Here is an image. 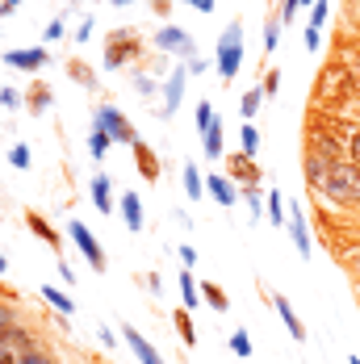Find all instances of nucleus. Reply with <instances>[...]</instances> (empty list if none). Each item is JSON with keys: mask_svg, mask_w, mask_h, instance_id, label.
I'll return each instance as SVG.
<instances>
[{"mask_svg": "<svg viewBox=\"0 0 360 364\" xmlns=\"http://www.w3.org/2000/svg\"><path fill=\"white\" fill-rule=\"evenodd\" d=\"M109 4H117V9H126V4H130V0H109Z\"/></svg>", "mask_w": 360, "mask_h": 364, "instance_id": "obj_56", "label": "nucleus"}, {"mask_svg": "<svg viewBox=\"0 0 360 364\" xmlns=\"http://www.w3.org/2000/svg\"><path fill=\"white\" fill-rule=\"evenodd\" d=\"M260 105H264V88H248V92H243V101H239L243 122H252L255 113H260Z\"/></svg>", "mask_w": 360, "mask_h": 364, "instance_id": "obj_31", "label": "nucleus"}, {"mask_svg": "<svg viewBox=\"0 0 360 364\" xmlns=\"http://www.w3.org/2000/svg\"><path fill=\"white\" fill-rule=\"evenodd\" d=\"M264 214H268L272 226H285V193H277V188H272V193L264 197Z\"/></svg>", "mask_w": 360, "mask_h": 364, "instance_id": "obj_28", "label": "nucleus"}, {"mask_svg": "<svg viewBox=\"0 0 360 364\" xmlns=\"http://www.w3.org/2000/svg\"><path fill=\"white\" fill-rule=\"evenodd\" d=\"M180 301H184V310L201 306V285L193 281V272H189V268H180Z\"/></svg>", "mask_w": 360, "mask_h": 364, "instance_id": "obj_23", "label": "nucleus"}, {"mask_svg": "<svg viewBox=\"0 0 360 364\" xmlns=\"http://www.w3.org/2000/svg\"><path fill=\"white\" fill-rule=\"evenodd\" d=\"M42 301H46L55 314H72V310H75V301L63 289H55V285H42Z\"/></svg>", "mask_w": 360, "mask_h": 364, "instance_id": "obj_25", "label": "nucleus"}, {"mask_svg": "<svg viewBox=\"0 0 360 364\" xmlns=\"http://www.w3.org/2000/svg\"><path fill=\"white\" fill-rule=\"evenodd\" d=\"M97 339H101L105 348H117V335H113V331H109V327H97Z\"/></svg>", "mask_w": 360, "mask_h": 364, "instance_id": "obj_48", "label": "nucleus"}, {"mask_svg": "<svg viewBox=\"0 0 360 364\" xmlns=\"http://www.w3.org/2000/svg\"><path fill=\"white\" fill-rule=\"evenodd\" d=\"M4 272H9V259H4V255H0V277H4Z\"/></svg>", "mask_w": 360, "mask_h": 364, "instance_id": "obj_55", "label": "nucleus"}, {"mask_svg": "<svg viewBox=\"0 0 360 364\" xmlns=\"http://www.w3.org/2000/svg\"><path fill=\"white\" fill-rule=\"evenodd\" d=\"M231 352H235L239 360H248V356H252V335H248V331H235V335H231Z\"/></svg>", "mask_w": 360, "mask_h": 364, "instance_id": "obj_36", "label": "nucleus"}, {"mask_svg": "<svg viewBox=\"0 0 360 364\" xmlns=\"http://www.w3.org/2000/svg\"><path fill=\"white\" fill-rule=\"evenodd\" d=\"M92 126H97V130H105L109 139H113V143H122V146H134V143H139L134 122L117 109V105H109V101H101V105L92 109Z\"/></svg>", "mask_w": 360, "mask_h": 364, "instance_id": "obj_3", "label": "nucleus"}, {"mask_svg": "<svg viewBox=\"0 0 360 364\" xmlns=\"http://www.w3.org/2000/svg\"><path fill=\"white\" fill-rule=\"evenodd\" d=\"M239 68H243V21L235 17V21L222 30V38H218L214 72L222 75V84H231V80L239 75Z\"/></svg>", "mask_w": 360, "mask_h": 364, "instance_id": "obj_2", "label": "nucleus"}, {"mask_svg": "<svg viewBox=\"0 0 360 364\" xmlns=\"http://www.w3.org/2000/svg\"><path fill=\"white\" fill-rule=\"evenodd\" d=\"M155 50L159 55H176L180 63H193L197 59V42L189 38V30H180V26H164L155 34Z\"/></svg>", "mask_w": 360, "mask_h": 364, "instance_id": "obj_6", "label": "nucleus"}, {"mask_svg": "<svg viewBox=\"0 0 360 364\" xmlns=\"http://www.w3.org/2000/svg\"><path fill=\"white\" fill-rule=\"evenodd\" d=\"M327 13H331V4H327V0H319V4H314V9H310V30H323Z\"/></svg>", "mask_w": 360, "mask_h": 364, "instance_id": "obj_41", "label": "nucleus"}, {"mask_svg": "<svg viewBox=\"0 0 360 364\" xmlns=\"http://www.w3.org/2000/svg\"><path fill=\"white\" fill-rule=\"evenodd\" d=\"M109 146H113V139H109L105 130H97V126H92V130H88V155H92V159H105Z\"/></svg>", "mask_w": 360, "mask_h": 364, "instance_id": "obj_32", "label": "nucleus"}, {"mask_svg": "<svg viewBox=\"0 0 360 364\" xmlns=\"http://www.w3.org/2000/svg\"><path fill=\"white\" fill-rule=\"evenodd\" d=\"M122 339H126V348L139 356V364H164V356H159V352L143 339V331H134V327H126V323H122Z\"/></svg>", "mask_w": 360, "mask_h": 364, "instance_id": "obj_14", "label": "nucleus"}, {"mask_svg": "<svg viewBox=\"0 0 360 364\" xmlns=\"http://www.w3.org/2000/svg\"><path fill=\"white\" fill-rule=\"evenodd\" d=\"M9 164H13L17 172H26V168H30V146H26V143H13V151H9Z\"/></svg>", "mask_w": 360, "mask_h": 364, "instance_id": "obj_40", "label": "nucleus"}, {"mask_svg": "<svg viewBox=\"0 0 360 364\" xmlns=\"http://www.w3.org/2000/svg\"><path fill=\"white\" fill-rule=\"evenodd\" d=\"M348 364H360V360H356V356H352V360H348Z\"/></svg>", "mask_w": 360, "mask_h": 364, "instance_id": "obj_58", "label": "nucleus"}, {"mask_svg": "<svg viewBox=\"0 0 360 364\" xmlns=\"http://www.w3.org/2000/svg\"><path fill=\"white\" fill-rule=\"evenodd\" d=\"M139 50H143V42H139V34H134V30L109 34V42H105V68H109V72L130 68V63L139 59Z\"/></svg>", "mask_w": 360, "mask_h": 364, "instance_id": "obj_5", "label": "nucleus"}, {"mask_svg": "<svg viewBox=\"0 0 360 364\" xmlns=\"http://www.w3.org/2000/svg\"><path fill=\"white\" fill-rule=\"evenodd\" d=\"M222 164H226V176H231V181H239L243 188H248V184H260V168L252 164V155L235 151V155H222Z\"/></svg>", "mask_w": 360, "mask_h": 364, "instance_id": "obj_11", "label": "nucleus"}, {"mask_svg": "<svg viewBox=\"0 0 360 364\" xmlns=\"http://www.w3.org/2000/svg\"><path fill=\"white\" fill-rule=\"evenodd\" d=\"M68 235H72V243H75V247L84 252V259L92 264V272H105L109 264H105V252H101V243H97V235H92V230H88L84 222H75V218L68 222Z\"/></svg>", "mask_w": 360, "mask_h": 364, "instance_id": "obj_8", "label": "nucleus"}, {"mask_svg": "<svg viewBox=\"0 0 360 364\" xmlns=\"http://www.w3.org/2000/svg\"><path fill=\"white\" fill-rule=\"evenodd\" d=\"M180 4H193L197 13H214V0H180Z\"/></svg>", "mask_w": 360, "mask_h": 364, "instance_id": "obj_51", "label": "nucleus"}, {"mask_svg": "<svg viewBox=\"0 0 360 364\" xmlns=\"http://www.w3.org/2000/svg\"><path fill=\"white\" fill-rule=\"evenodd\" d=\"M356 75H360V63H356Z\"/></svg>", "mask_w": 360, "mask_h": 364, "instance_id": "obj_59", "label": "nucleus"}, {"mask_svg": "<svg viewBox=\"0 0 360 364\" xmlns=\"http://www.w3.org/2000/svg\"><path fill=\"white\" fill-rule=\"evenodd\" d=\"M323 197L331 201V205H339V210L360 214V164H352V159L331 164V176H327V184H323Z\"/></svg>", "mask_w": 360, "mask_h": 364, "instance_id": "obj_1", "label": "nucleus"}, {"mask_svg": "<svg viewBox=\"0 0 360 364\" xmlns=\"http://www.w3.org/2000/svg\"><path fill=\"white\" fill-rule=\"evenodd\" d=\"M201 151H206V159H222V117L201 134Z\"/></svg>", "mask_w": 360, "mask_h": 364, "instance_id": "obj_26", "label": "nucleus"}, {"mask_svg": "<svg viewBox=\"0 0 360 364\" xmlns=\"http://www.w3.org/2000/svg\"><path fill=\"white\" fill-rule=\"evenodd\" d=\"M239 151L255 159V151H260V130H255V122H243V126H239Z\"/></svg>", "mask_w": 360, "mask_h": 364, "instance_id": "obj_30", "label": "nucleus"}, {"mask_svg": "<svg viewBox=\"0 0 360 364\" xmlns=\"http://www.w3.org/2000/svg\"><path fill=\"white\" fill-rule=\"evenodd\" d=\"M172 323H176L180 343H184V348H193V343H197V331H193V318H189V310H184V306H180L176 314H172Z\"/></svg>", "mask_w": 360, "mask_h": 364, "instance_id": "obj_29", "label": "nucleus"}, {"mask_svg": "<svg viewBox=\"0 0 360 364\" xmlns=\"http://www.w3.org/2000/svg\"><path fill=\"white\" fill-rule=\"evenodd\" d=\"M21 105V92L17 88H0V109H17Z\"/></svg>", "mask_w": 360, "mask_h": 364, "instance_id": "obj_43", "label": "nucleus"}, {"mask_svg": "<svg viewBox=\"0 0 360 364\" xmlns=\"http://www.w3.org/2000/svg\"><path fill=\"white\" fill-rule=\"evenodd\" d=\"M180 181H184V193H189V201H197V197H206V176H201V168H197V164H184V172H180Z\"/></svg>", "mask_w": 360, "mask_h": 364, "instance_id": "obj_21", "label": "nucleus"}, {"mask_svg": "<svg viewBox=\"0 0 360 364\" xmlns=\"http://www.w3.org/2000/svg\"><path fill=\"white\" fill-rule=\"evenodd\" d=\"M289 239H293L297 255H314V239H310V226H306L302 205H289Z\"/></svg>", "mask_w": 360, "mask_h": 364, "instance_id": "obj_12", "label": "nucleus"}, {"mask_svg": "<svg viewBox=\"0 0 360 364\" xmlns=\"http://www.w3.org/2000/svg\"><path fill=\"white\" fill-rule=\"evenodd\" d=\"M51 105H55V92H51V84H42V80H38L34 88L26 92V109L34 113V117H42Z\"/></svg>", "mask_w": 360, "mask_h": 364, "instance_id": "obj_20", "label": "nucleus"}, {"mask_svg": "<svg viewBox=\"0 0 360 364\" xmlns=\"http://www.w3.org/2000/svg\"><path fill=\"white\" fill-rule=\"evenodd\" d=\"M0 364H17V352L13 348H0Z\"/></svg>", "mask_w": 360, "mask_h": 364, "instance_id": "obj_53", "label": "nucleus"}, {"mask_svg": "<svg viewBox=\"0 0 360 364\" xmlns=\"http://www.w3.org/2000/svg\"><path fill=\"white\" fill-rule=\"evenodd\" d=\"M335 164H339V159H335ZM302 176H306V188H310V193L323 197V184H327V176H331V159L306 151V155H302Z\"/></svg>", "mask_w": 360, "mask_h": 364, "instance_id": "obj_10", "label": "nucleus"}, {"mask_svg": "<svg viewBox=\"0 0 360 364\" xmlns=\"http://www.w3.org/2000/svg\"><path fill=\"white\" fill-rule=\"evenodd\" d=\"M134 88H139L143 97H151V92H155V75H147V72H134Z\"/></svg>", "mask_w": 360, "mask_h": 364, "instance_id": "obj_44", "label": "nucleus"}, {"mask_svg": "<svg viewBox=\"0 0 360 364\" xmlns=\"http://www.w3.org/2000/svg\"><path fill=\"white\" fill-rule=\"evenodd\" d=\"M0 63L13 72H42V63H51V55H46V46H21V50H4Z\"/></svg>", "mask_w": 360, "mask_h": 364, "instance_id": "obj_9", "label": "nucleus"}, {"mask_svg": "<svg viewBox=\"0 0 360 364\" xmlns=\"http://www.w3.org/2000/svg\"><path fill=\"white\" fill-rule=\"evenodd\" d=\"M88 193H92V205H97L101 214H113V205H117V201H113V181H109L105 172H97V176H92Z\"/></svg>", "mask_w": 360, "mask_h": 364, "instance_id": "obj_17", "label": "nucleus"}, {"mask_svg": "<svg viewBox=\"0 0 360 364\" xmlns=\"http://www.w3.org/2000/svg\"><path fill=\"white\" fill-rule=\"evenodd\" d=\"M206 197L218 201V205L226 210V205H235V201H239V184L231 181V176H206Z\"/></svg>", "mask_w": 360, "mask_h": 364, "instance_id": "obj_13", "label": "nucleus"}, {"mask_svg": "<svg viewBox=\"0 0 360 364\" xmlns=\"http://www.w3.org/2000/svg\"><path fill=\"white\" fill-rule=\"evenodd\" d=\"M268 301H272V310L281 314V323L289 327V335H293L297 343H306V327H302V318H297V310L289 306V297H281V293H268Z\"/></svg>", "mask_w": 360, "mask_h": 364, "instance_id": "obj_15", "label": "nucleus"}, {"mask_svg": "<svg viewBox=\"0 0 360 364\" xmlns=\"http://www.w3.org/2000/svg\"><path fill=\"white\" fill-rule=\"evenodd\" d=\"M201 301H206L210 310H218V314H226V310H231V297H226L222 285H214V281H201Z\"/></svg>", "mask_w": 360, "mask_h": 364, "instance_id": "obj_22", "label": "nucleus"}, {"mask_svg": "<svg viewBox=\"0 0 360 364\" xmlns=\"http://www.w3.org/2000/svg\"><path fill=\"white\" fill-rule=\"evenodd\" d=\"M344 264H348V272H352V277L360 281V247H352V252L344 255Z\"/></svg>", "mask_w": 360, "mask_h": 364, "instance_id": "obj_46", "label": "nucleus"}, {"mask_svg": "<svg viewBox=\"0 0 360 364\" xmlns=\"http://www.w3.org/2000/svg\"><path fill=\"white\" fill-rule=\"evenodd\" d=\"M68 75H72L80 88H88V92H101V84H97V72H92V68H84L80 59H68Z\"/></svg>", "mask_w": 360, "mask_h": 364, "instance_id": "obj_24", "label": "nucleus"}, {"mask_svg": "<svg viewBox=\"0 0 360 364\" xmlns=\"http://www.w3.org/2000/svg\"><path fill=\"white\" fill-rule=\"evenodd\" d=\"M184 84H189V63H176V68L168 72V80H164V105L155 109L164 122H168L180 105H184Z\"/></svg>", "mask_w": 360, "mask_h": 364, "instance_id": "obj_7", "label": "nucleus"}, {"mask_svg": "<svg viewBox=\"0 0 360 364\" xmlns=\"http://www.w3.org/2000/svg\"><path fill=\"white\" fill-rule=\"evenodd\" d=\"M306 151H314V155H323V159H348V139H339L331 126H319V113L310 117V126H306Z\"/></svg>", "mask_w": 360, "mask_h": 364, "instance_id": "obj_4", "label": "nucleus"}, {"mask_svg": "<svg viewBox=\"0 0 360 364\" xmlns=\"http://www.w3.org/2000/svg\"><path fill=\"white\" fill-rule=\"evenodd\" d=\"M193 122H197V130L206 134V130H210V126L218 122V109L210 105V101H201V105H197V113H193Z\"/></svg>", "mask_w": 360, "mask_h": 364, "instance_id": "obj_34", "label": "nucleus"}, {"mask_svg": "<svg viewBox=\"0 0 360 364\" xmlns=\"http://www.w3.org/2000/svg\"><path fill=\"white\" fill-rule=\"evenodd\" d=\"M201 72H210V63H206V59H201V55H197V59H193V63H189V75H201Z\"/></svg>", "mask_w": 360, "mask_h": 364, "instance_id": "obj_52", "label": "nucleus"}, {"mask_svg": "<svg viewBox=\"0 0 360 364\" xmlns=\"http://www.w3.org/2000/svg\"><path fill=\"white\" fill-rule=\"evenodd\" d=\"M260 88H264V97H272L277 88H281V72L272 68V72H264V80H260Z\"/></svg>", "mask_w": 360, "mask_h": 364, "instance_id": "obj_42", "label": "nucleus"}, {"mask_svg": "<svg viewBox=\"0 0 360 364\" xmlns=\"http://www.w3.org/2000/svg\"><path fill=\"white\" fill-rule=\"evenodd\" d=\"M151 9H155V13H159V17H164V13H168V9H172V0H151Z\"/></svg>", "mask_w": 360, "mask_h": 364, "instance_id": "obj_54", "label": "nucleus"}, {"mask_svg": "<svg viewBox=\"0 0 360 364\" xmlns=\"http://www.w3.org/2000/svg\"><path fill=\"white\" fill-rule=\"evenodd\" d=\"M13 335H17V327H0V348H13ZM17 352V348H13Z\"/></svg>", "mask_w": 360, "mask_h": 364, "instance_id": "obj_50", "label": "nucleus"}, {"mask_svg": "<svg viewBox=\"0 0 360 364\" xmlns=\"http://www.w3.org/2000/svg\"><path fill=\"white\" fill-rule=\"evenodd\" d=\"M302 42H306V50H319V30H310V26H306V34H302Z\"/></svg>", "mask_w": 360, "mask_h": 364, "instance_id": "obj_49", "label": "nucleus"}, {"mask_svg": "<svg viewBox=\"0 0 360 364\" xmlns=\"http://www.w3.org/2000/svg\"><path fill=\"white\" fill-rule=\"evenodd\" d=\"M0 327H21V310L9 297H0Z\"/></svg>", "mask_w": 360, "mask_h": 364, "instance_id": "obj_37", "label": "nucleus"}, {"mask_svg": "<svg viewBox=\"0 0 360 364\" xmlns=\"http://www.w3.org/2000/svg\"><path fill=\"white\" fill-rule=\"evenodd\" d=\"M122 222H126V230H143L147 226V210L139 193H122Z\"/></svg>", "mask_w": 360, "mask_h": 364, "instance_id": "obj_16", "label": "nucleus"}, {"mask_svg": "<svg viewBox=\"0 0 360 364\" xmlns=\"http://www.w3.org/2000/svg\"><path fill=\"white\" fill-rule=\"evenodd\" d=\"M63 34H68L63 17H51V21H46V30H42V46H55V42H59Z\"/></svg>", "mask_w": 360, "mask_h": 364, "instance_id": "obj_35", "label": "nucleus"}, {"mask_svg": "<svg viewBox=\"0 0 360 364\" xmlns=\"http://www.w3.org/2000/svg\"><path fill=\"white\" fill-rule=\"evenodd\" d=\"M88 38H92V17H84L80 30H75V42H88Z\"/></svg>", "mask_w": 360, "mask_h": 364, "instance_id": "obj_47", "label": "nucleus"}, {"mask_svg": "<svg viewBox=\"0 0 360 364\" xmlns=\"http://www.w3.org/2000/svg\"><path fill=\"white\" fill-rule=\"evenodd\" d=\"M4 4H9V9H17V4H21V0H4Z\"/></svg>", "mask_w": 360, "mask_h": 364, "instance_id": "obj_57", "label": "nucleus"}, {"mask_svg": "<svg viewBox=\"0 0 360 364\" xmlns=\"http://www.w3.org/2000/svg\"><path fill=\"white\" fill-rule=\"evenodd\" d=\"M180 264H184L189 272L197 268V247H193V243H180Z\"/></svg>", "mask_w": 360, "mask_h": 364, "instance_id": "obj_45", "label": "nucleus"}, {"mask_svg": "<svg viewBox=\"0 0 360 364\" xmlns=\"http://www.w3.org/2000/svg\"><path fill=\"white\" fill-rule=\"evenodd\" d=\"M17 364H59V360L42 348H26V352H17Z\"/></svg>", "mask_w": 360, "mask_h": 364, "instance_id": "obj_38", "label": "nucleus"}, {"mask_svg": "<svg viewBox=\"0 0 360 364\" xmlns=\"http://www.w3.org/2000/svg\"><path fill=\"white\" fill-rule=\"evenodd\" d=\"M344 130H348V159L360 164V122H348Z\"/></svg>", "mask_w": 360, "mask_h": 364, "instance_id": "obj_39", "label": "nucleus"}, {"mask_svg": "<svg viewBox=\"0 0 360 364\" xmlns=\"http://www.w3.org/2000/svg\"><path fill=\"white\" fill-rule=\"evenodd\" d=\"M281 30H285V21H281V13H272V17L264 21V50H277V42H281Z\"/></svg>", "mask_w": 360, "mask_h": 364, "instance_id": "obj_33", "label": "nucleus"}, {"mask_svg": "<svg viewBox=\"0 0 360 364\" xmlns=\"http://www.w3.org/2000/svg\"><path fill=\"white\" fill-rule=\"evenodd\" d=\"M130 151H134V159H139V176H143V181H159V172H164V168H159L155 151H151V146H147L143 139L130 146Z\"/></svg>", "mask_w": 360, "mask_h": 364, "instance_id": "obj_18", "label": "nucleus"}, {"mask_svg": "<svg viewBox=\"0 0 360 364\" xmlns=\"http://www.w3.org/2000/svg\"><path fill=\"white\" fill-rule=\"evenodd\" d=\"M239 197L248 201V210H252V218H255V222L268 218V214H264V197H268V193H264L260 184H248V188H239Z\"/></svg>", "mask_w": 360, "mask_h": 364, "instance_id": "obj_27", "label": "nucleus"}, {"mask_svg": "<svg viewBox=\"0 0 360 364\" xmlns=\"http://www.w3.org/2000/svg\"><path fill=\"white\" fill-rule=\"evenodd\" d=\"M26 226L34 230V235H38V239H42V243H46V247H55V252H59V230H55L51 222L42 218L38 210H26Z\"/></svg>", "mask_w": 360, "mask_h": 364, "instance_id": "obj_19", "label": "nucleus"}]
</instances>
